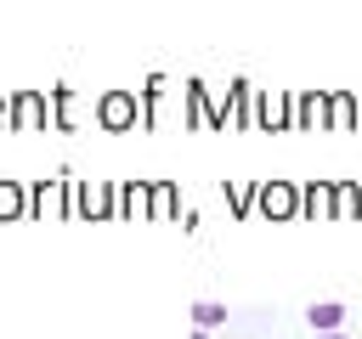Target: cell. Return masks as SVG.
<instances>
[{"instance_id":"obj_14","label":"cell","mask_w":362,"mask_h":339,"mask_svg":"<svg viewBox=\"0 0 362 339\" xmlns=\"http://www.w3.org/2000/svg\"><path fill=\"white\" fill-rule=\"evenodd\" d=\"M147 215H158V220L175 215V186H170V181H153V186H147Z\"/></svg>"},{"instance_id":"obj_5","label":"cell","mask_w":362,"mask_h":339,"mask_svg":"<svg viewBox=\"0 0 362 339\" xmlns=\"http://www.w3.org/2000/svg\"><path fill=\"white\" fill-rule=\"evenodd\" d=\"M57 192H62V175L34 181L28 186V215H68V198H57Z\"/></svg>"},{"instance_id":"obj_3","label":"cell","mask_w":362,"mask_h":339,"mask_svg":"<svg viewBox=\"0 0 362 339\" xmlns=\"http://www.w3.org/2000/svg\"><path fill=\"white\" fill-rule=\"evenodd\" d=\"M11 130L17 136H40L45 130V96L40 90H17L11 96Z\"/></svg>"},{"instance_id":"obj_2","label":"cell","mask_w":362,"mask_h":339,"mask_svg":"<svg viewBox=\"0 0 362 339\" xmlns=\"http://www.w3.org/2000/svg\"><path fill=\"white\" fill-rule=\"evenodd\" d=\"M255 192H260L255 203H260L266 220H294V215H300V186H294V181H260Z\"/></svg>"},{"instance_id":"obj_7","label":"cell","mask_w":362,"mask_h":339,"mask_svg":"<svg viewBox=\"0 0 362 339\" xmlns=\"http://www.w3.org/2000/svg\"><path fill=\"white\" fill-rule=\"evenodd\" d=\"M322 124H334V130H356V124H362L356 96H351V90H334V96H328V119H322Z\"/></svg>"},{"instance_id":"obj_4","label":"cell","mask_w":362,"mask_h":339,"mask_svg":"<svg viewBox=\"0 0 362 339\" xmlns=\"http://www.w3.org/2000/svg\"><path fill=\"white\" fill-rule=\"evenodd\" d=\"M255 124L260 130H288L294 124V96H255Z\"/></svg>"},{"instance_id":"obj_13","label":"cell","mask_w":362,"mask_h":339,"mask_svg":"<svg viewBox=\"0 0 362 339\" xmlns=\"http://www.w3.org/2000/svg\"><path fill=\"white\" fill-rule=\"evenodd\" d=\"M51 119H57V130H74V124H79V119H74V90H68V85L51 90Z\"/></svg>"},{"instance_id":"obj_8","label":"cell","mask_w":362,"mask_h":339,"mask_svg":"<svg viewBox=\"0 0 362 339\" xmlns=\"http://www.w3.org/2000/svg\"><path fill=\"white\" fill-rule=\"evenodd\" d=\"M305 322H311L317 333H339V328H345V305H339V299H322V305L305 311Z\"/></svg>"},{"instance_id":"obj_6","label":"cell","mask_w":362,"mask_h":339,"mask_svg":"<svg viewBox=\"0 0 362 339\" xmlns=\"http://www.w3.org/2000/svg\"><path fill=\"white\" fill-rule=\"evenodd\" d=\"M300 215H334V181H305L300 186Z\"/></svg>"},{"instance_id":"obj_11","label":"cell","mask_w":362,"mask_h":339,"mask_svg":"<svg viewBox=\"0 0 362 339\" xmlns=\"http://www.w3.org/2000/svg\"><path fill=\"white\" fill-rule=\"evenodd\" d=\"M209 107H215V102H204V85H198V79H187V113H181V119H187V130H204V124H209Z\"/></svg>"},{"instance_id":"obj_16","label":"cell","mask_w":362,"mask_h":339,"mask_svg":"<svg viewBox=\"0 0 362 339\" xmlns=\"http://www.w3.org/2000/svg\"><path fill=\"white\" fill-rule=\"evenodd\" d=\"M0 130H11V96H0Z\"/></svg>"},{"instance_id":"obj_18","label":"cell","mask_w":362,"mask_h":339,"mask_svg":"<svg viewBox=\"0 0 362 339\" xmlns=\"http://www.w3.org/2000/svg\"><path fill=\"white\" fill-rule=\"evenodd\" d=\"M317 339H345V333H317Z\"/></svg>"},{"instance_id":"obj_12","label":"cell","mask_w":362,"mask_h":339,"mask_svg":"<svg viewBox=\"0 0 362 339\" xmlns=\"http://www.w3.org/2000/svg\"><path fill=\"white\" fill-rule=\"evenodd\" d=\"M334 215L339 220H356L362 215V186L356 181H334Z\"/></svg>"},{"instance_id":"obj_15","label":"cell","mask_w":362,"mask_h":339,"mask_svg":"<svg viewBox=\"0 0 362 339\" xmlns=\"http://www.w3.org/2000/svg\"><path fill=\"white\" fill-rule=\"evenodd\" d=\"M192 322L209 333V328H221V322H226V305H221V299H198V305H192Z\"/></svg>"},{"instance_id":"obj_17","label":"cell","mask_w":362,"mask_h":339,"mask_svg":"<svg viewBox=\"0 0 362 339\" xmlns=\"http://www.w3.org/2000/svg\"><path fill=\"white\" fill-rule=\"evenodd\" d=\"M187 339H209V333H204V328H192V333H187Z\"/></svg>"},{"instance_id":"obj_9","label":"cell","mask_w":362,"mask_h":339,"mask_svg":"<svg viewBox=\"0 0 362 339\" xmlns=\"http://www.w3.org/2000/svg\"><path fill=\"white\" fill-rule=\"evenodd\" d=\"M28 215V186L23 181H0V220H23Z\"/></svg>"},{"instance_id":"obj_1","label":"cell","mask_w":362,"mask_h":339,"mask_svg":"<svg viewBox=\"0 0 362 339\" xmlns=\"http://www.w3.org/2000/svg\"><path fill=\"white\" fill-rule=\"evenodd\" d=\"M96 124H102L107 136H124V130L141 124V102H136L130 90H102V96H96Z\"/></svg>"},{"instance_id":"obj_10","label":"cell","mask_w":362,"mask_h":339,"mask_svg":"<svg viewBox=\"0 0 362 339\" xmlns=\"http://www.w3.org/2000/svg\"><path fill=\"white\" fill-rule=\"evenodd\" d=\"M226 107H232V124H238V130H249V124H255V96H249V79H232V102H226Z\"/></svg>"}]
</instances>
